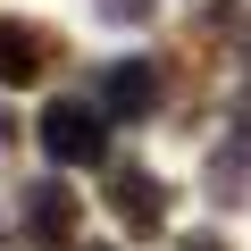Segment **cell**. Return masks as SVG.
I'll return each mask as SVG.
<instances>
[{
    "mask_svg": "<svg viewBox=\"0 0 251 251\" xmlns=\"http://www.w3.org/2000/svg\"><path fill=\"white\" fill-rule=\"evenodd\" d=\"M42 151H50V168H100V159H109V109H92V100H50V109H42Z\"/></svg>",
    "mask_w": 251,
    "mask_h": 251,
    "instance_id": "1",
    "label": "cell"
},
{
    "mask_svg": "<svg viewBox=\"0 0 251 251\" xmlns=\"http://www.w3.org/2000/svg\"><path fill=\"white\" fill-rule=\"evenodd\" d=\"M67 59V42L34 17H0V84H42L50 67Z\"/></svg>",
    "mask_w": 251,
    "mask_h": 251,
    "instance_id": "2",
    "label": "cell"
},
{
    "mask_svg": "<svg viewBox=\"0 0 251 251\" xmlns=\"http://www.w3.org/2000/svg\"><path fill=\"white\" fill-rule=\"evenodd\" d=\"M75 218H84V201L67 193V176L25 184V251H67L75 243Z\"/></svg>",
    "mask_w": 251,
    "mask_h": 251,
    "instance_id": "3",
    "label": "cell"
},
{
    "mask_svg": "<svg viewBox=\"0 0 251 251\" xmlns=\"http://www.w3.org/2000/svg\"><path fill=\"white\" fill-rule=\"evenodd\" d=\"M109 209H117L126 243H151V234L168 226V184H159L151 168H117V176H109Z\"/></svg>",
    "mask_w": 251,
    "mask_h": 251,
    "instance_id": "4",
    "label": "cell"
},
{
    "mask_svg": "<svg viewBox=\"0 0 251 251\" xmlns=\"http://www.w3.org/2000/svg\"><path fill=\"white\" fill-rule=\"evenodd\" d=\"M100 109L109 117H151L159 109V59H117L100 75Z\"/></svg>",
    "mask_w": 251,
    "mask_h": 251,
    "instance_id": "5",
    "label": "cell"
},
{
    "mask_svg": "<svg viewBox=\"0 0 251 251\" xmlns=\"http://www.w3.org/2000/svg\"><path fill=\"white\" fill-rule=\"evenodd\" d=\"M92 9H100V17H117V25H143L159 0H92Z\"/></svg>",
    "mask_w": 251,
    "mask_h": 251,
    "instance_id": "6",
    "label": "cell"
},
{
    "mask_svg": "<svg viewBox=\"0 0 251 251\" xmlns=\"http://www.w3.org/2000/svg\"><path fill=\"white\" fill-rule=\"evenodd\" d=\"M184 251H226V243H218V234H193V243H184Z\"/></svg>",
    "mask_w": 251,
    "mask_h": 251,
    "instance_id": "7",
    "label": "cell"
}]
</instances>
